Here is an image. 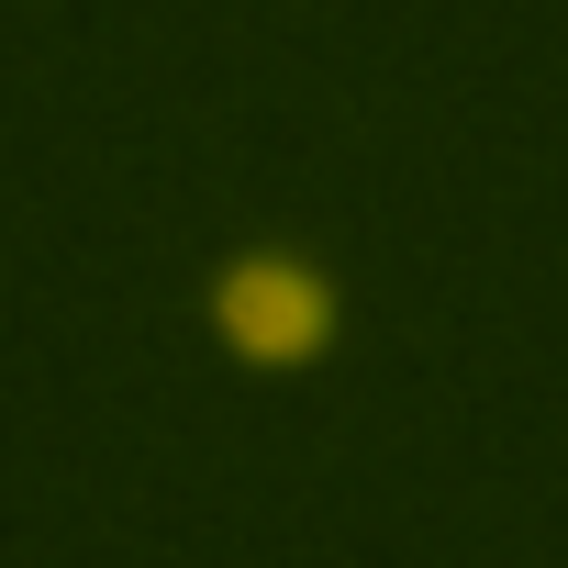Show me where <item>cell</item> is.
<instances>
[{"label": "cell", "instance_id": "obj_1", "mask_svg": "<svg viewBox=\"0 0 568 568\" xmlns=\"http://www.w3.org/2000/svg\"><path fill=\"white\" fill-rule=\"evenodd\" d=\"M234 313H245V346L256 357H302L313 324H324V302L302 291V267H256L245 291H234Z\"/></svg>", "mask_w": 568, "mask_h": 568}]
</instances>
